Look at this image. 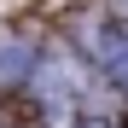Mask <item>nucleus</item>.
<instances>
[{
	"label": "nucleus",
	"instance_id": "obj_1",
	"mask_svg": "<svg viewBox=\"0 0 128 128\" xmlns=\"http://www.w3.org/2000/svg\"><path fill=\"white\" fill-rule=\"evenodd\" d=\"M99 58H105V70H111L116 82H128V35H99Z\"/></svg>",
	"mask_w": 128,
	"mask_h": 128
},
{
	"label": "nucleus",
	"instance_id": "obj_2",
	"mask_svg": "<svg viewBox=\"0 0 128 128\" xmlns=\"http://www.w3.org/2000/svg\"><path fill=\"white\" fill-rule=\"evenodd\" d=\"M82 128H111V122H82Z\"/></svg>",
	"mask_w": 128,
	"mask_h": 128
}]
</instances>
